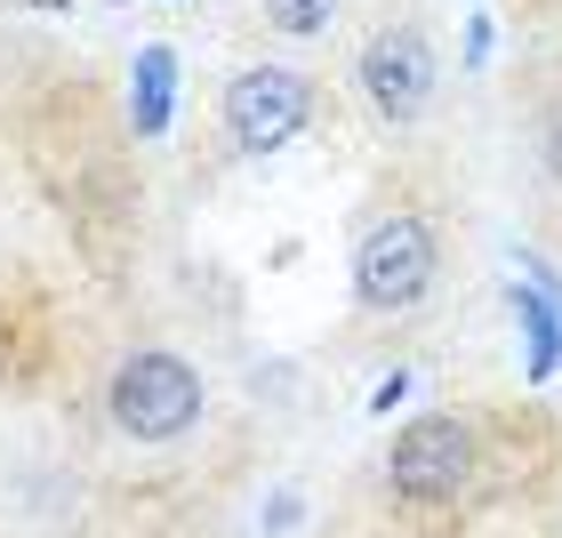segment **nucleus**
I'll return each mask as SVG.
<instances>
[{
	"mask_svg": "<svg viewBox=\"0 0 562 538\" xmlns=\"http://www.w3.org/2000/svg\"><path fill=\"white\" fill-rule=\"evenodd\" d=\"M16 9H65V0H16Z\"/></svg>",
	"mask_w": 562,
	"mask_h": 538,
	"instance_id": "9b49d317",
	"label": "nucleus"
},
{
	"mask_svg": "<svg viewBox=\"0 0 562 538\" xmlns=\"http://www.w3.org/2000/svg\"><path fill=\"white\" fill-rule=\"evenodd\" d=\"M329 9H338V0H266V16L281 24V33H322Z\"/></svg>",
	"mask_w": 562,
	"mask_h": 538,
	"instance_id": "6e6552de",
	"label": "nucleus"
},
{
	"mask_svg": "<svg viewBox=\"0 0 562 538\" xmlns=\"http://www.w3.org/2000/svg\"><path fill=\"white\" fill-rule=\"evenodd\" d=\"M506 305H515V322H522V346H530V378H554V362H562V314L530 290V281H515L506 290Z\"/></svg>",
	"mask_w": 562,
	"mask_h": 538,
	"instance_id": "423d86ee",
	"label": "nucleus"
},
{
	"mask_svg": "<svg viewBox=\"0 0 562 538\" xmlns=\"http://www.w3.org/2000/svg\"><path fill=\"white\" fill-rule=\"evenodd\" d=\"M362 89L386 121H418L426 97H434V57H426V33L418 24H386L370 48H362Z\"/></svg>",
	"mask_w": 562,
	"mask_h": 538,
	"instance_id": "39448f33",
	"label": "nucleus"
},
{
	"mask_svg": "<svg viewBox=\"0 0 562 538\" xmlns=\"http://www.w3.org/2000/svg\"><path fill=\"white\" fill-rule=\"evenodd\" d=\"M290 523H297V498H290V491H281V498L266 506V530H290Z\"/></svg>",
	"mask_w": 562,
	"mask_h": 538,
	"instance_id": "1a4fd4ad",
	"label": "nucleus"
},
{
	"mask_svg": "<svg viewBox=\"0 0 562 538\" xmlns=\"http://www.w3.org/2000/svg\"><path fill=\"white\" fill-rule=\"evenodd\" d=\"M105 410H113V426L130 434V442H177L186 426H201V410H210V386H201V370L186 362V354H169V346H137V354H121Z\"/></svg>",
	"mask_w": 562,
	"mask_h": 538,
	"instance_id": "f257e3e1",
	"label": "nucleus"
},
{
	"mask_svg": "<svg viewBox=\"0 0 562 538\" xmlns=\"http://www.w3.org/2000/svg\"><path fill=\"white\" fill-rule=\"evenodd\" d=\"M169 81H177V57H169V48H145V57H137V97H130L137 137H161V121H169Z\"/></svg>",
	"mask_w": 562,
	"mask_h": 538,
	"instance_id": "0eeeda50",
	"label": "nucleus"
},
{
	"mask_svg": "<svg viewBox=\"0 0 562 538\" xmlns=\"http://www.w3.org/2000/svg\"><path fill=\"white\" fill-rule=\"evenodd\" d=\"M386 482H394V498H411V506L458 498L474 482V434L458 426V418H442V410H426V418H411V426L394 434Z\"/></svg>",
	"mask_w": 562,
	"mask_h": 538,
	"instance_id": "7ed1b4c3",
	"label": "nucleus"
},
{
	"mask_svg": "<svg viewBox=\"0 0 562 538\" xmlns=\"http://www.w3.org/2000/svg\"><path fill=\"white\" fill-rule=\"evenodd\" d=\"M434 290V234L426 217L394 210L378 217L362 242H353V298L370 305V314H411V305Z\"/></svg>",
	"mask_w": 562,
	"mask_h": 538,
	"instance_id": "f03ea898",
	"label": "nucleus"
},
{
	"mask_svg": "<svg viewBox=\"0 0 562 538\" xmlns=\"http://www.w3.org/2000/svg\"><path fill=\"white\" fill-rule=\"evenodd\" d=\"M225 130L241 153H273L305 130V81L290 65H249L234 89H225Z\"/></svg>",
	"mask_w": 562,
	"mask_h": 538,
	"instance_id": "20e7f679",
	"label": "nucleus"
},
{
	"mask_svg": "<svg viewBox=\"0 0 562 538\" xmlns=\"http://www.w3.org/2000/svg\"><path fill=\"white\" fill-rule=\"evenodd\" d=\"M547 169H554V186H562V113L547 121Z\"/></svg>",
	"mask_w": 562,
	"mask_h": 538,
	"instance_id": "9d476101",
	"label": "nucleus"
}]
</instances>
